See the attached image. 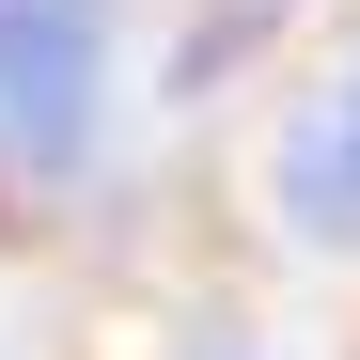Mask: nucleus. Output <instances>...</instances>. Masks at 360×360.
Wrapping results in <instances>:
<instances>
[{"mask_svg":"<svg viewBox=\"0 0 360 360\" xmlns=\"http://www.w3.org/2000/svg\"><path fill=\"white\" fill-rule=\"evenodd\" d=\"M110 47H126L110 0H0V188L63 204L94 172V141H110Z\"/></svg>","mask_w":360,"mask_h":360,"instance_id":"1","label":"nucleus"},{"mask_svg":"<svg viewBox=\"0 0 360 360\" xmlns=\"http://www.w3.org/2000/svg\"><path fill=\"white\" fill-rule=\"evenodd\" d=\"M266 204L314 235V251H360V63H329L314 94L282 110V141H266Z\"/></svg>","mask_w":360,"mask_h":360,"instance_id":"2","label":"nucleus"},{"mask_svg":"<svg viewBox=\"0 0 360 360\" xmlns=\"http://www.w3.org/2000/svg\"><path fill=\"white\" fill-rule=\"evenodd\" d=\"M219 360H266V345H219Z\"/></svg>","mask_w":360,"mask_h":360,"instance_id":"3","label":"nucleus"}]
</instances>
